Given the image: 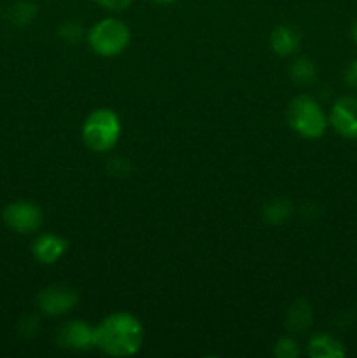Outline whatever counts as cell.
<instances>
[{
  "label": "cell",
  "instance_id": "cell-18",
  "mask_svg": "<svg viewBox=\"0 0 357 358\" xmlns=\"http://www.w3.org/2000/svg\"><path fill=\"white\" fill-rule=\"evenodd\" d=\"M38 325H41V322H38L37 315H24L18 324V334L21 338H34L38 331Z\"/></svg>",
  "mask_w": 357,
  "mask_h": 358
},
{
  "label": "cell",
  "instance_id": "cell-12",
  "mask_svg": "<svg viewBox=\"0 0 357 358\" xmlns=\"http://www.w3.org/2000/svg\"><path fill=\"white\" fill-rule=\"evenodd\" d=\"M314 320V313H312L310 306L304 301H296L293 306L287 310L286 315V325L289 331L293 332H303L307 331Z\"/></svg>",
  "mask_w": 357,
  "mask_h": 358
},
{
  "label": "cell",
  "instance_id": "cell-6",
  "mask_svg": "<svg viewBox=\"0 0 357 358\" xmlns=\"http://www.w3.org/2000/svg\"><path fill=\"white\" fill-rule=\"evenodd\" d=\"M4 222L9 229L28 234L42 226V210L31 201H14L4 208Z\"/></svg>",
  "mask_w": 357,
  "mask_h": 358
},
{
  "label": "cell",
  "instance_id": "cell-21",
  "mask_svg": "<svg viewBox=\"0 0 357 358\" xmlns=\"http://www.w3.org/2000/svg\"><path fill=\"white\" fill-rule=\"evenodd\" d=\"M352 41H354V44L357 45V21L352 24Z\"/></svg>",
  "mask_w": 357,
  "mask_h": 358
},
{
  "label": "cell",
  "instance_id": "cell-16",
  "mask_svg": "<svg viewBox=\"0 0 357 358\" xmlns=\"http://www.w3.org/2000/svg\"><path fill=\"white\" fill-rule=\"evenodd\" d=\"M83 24H80L79 21L74 20L63 21L58 28L59 38H62L63 42H66V44H77V42L83 38Z\"/></svg>",
  "mask_w": 357,
  "mask_h": 358
},
{
  "label": "cell",
  "instance_id": "cell-17",
  "mask_svg": "<svg viewBox=\"0 0 357 358\" xmlns=\"http://www.w3.org/2000/svg\"><path fill=\"white\" fill-rule=\"evenodd\" d=\"M273 353L279 358H296L300 355V348H298V343L294 341V339L280 338L279 341L275 343Z\"/></svg>",
  "mask_w": 357,
  "mask_h": 358
},
{
  "label": "cell",
  "instance_id": "cell-19",
  "mask_svg": "<svg viewBox=\"0 0 357 358\" xmlns=\"http://www.w3.org/2000/svg\"><path fill=\"white\" fill-rule=\"evenodd\" d=\"M100 7L111 10V13H121V10L128 9L132 0H94Z\"/></svg>",
  "mask_w": 357,
  "mask_h": 358
},
{
  "label": "cell",
  "instance_id": "cell-8",
  "mask_svg": "<svg viewBox=\"0 0 357 358\" xmlns=\"http://www.w3.org/2000/svg\"><path fill=\"white\" fill-rule=\"evenodd\" d=\"M56 343L72 352H88L94 348V327L80 320H70L58 329Z\"/></svg>",
  "mask_w": 357,
  "mask_h": 358
},
{
  "label": "cell",
  "instance_id": "cell-11",
  "mask_svg": "<svg viewBox=\"0 0 357 358\" xmlns=\"http://www.w3.org/2000/svg\"><path fill=\"white\" fill-rule=\"evenodd\" d=\"M308 355L312 358H342L345 357V348L332 336L317 334L308 341Z\"/></svg>",
  "mask_w": 357,
  "mask_h": 358
},
{
  "label": "cell",
  "instance_id": "cell-13",
  "mask_svg": "<svg viewBox=\"0 0 357 358\" xmlns=\"http://www.w3.org/2000/svg\"><path fill=\"white\" fill-rule=\"evenodd\" d=\"M289 76L300 86H308V84H312L317 79V66H315V63L312 59L303 56V58L294 59L289 69Z\"/></svg>",
  "mask_w": 357,
  "mask_h": 358
},
{
  "label": "cell",
  "instance_id": "cell-1",
  "mask_svg": "<svg viewBox=\"0 0 357 358\" xmlns=\"http://www.w3.org/2000/svg\"><path fill=\"white\" fill-rule=\"evenodd\" d=\"M144 343V327L136 317L118 311L94 327V348L108 357H132Z\"/></svg>",
  "mask_w": 357,
  "mask_h": 358
},
{
  "label": "cell",
  "instance_id": "cell-5",
  "mask_svg": "<svg viewBox=\"0 0 357 358\" xmlns=\"http://www.w3.org/2000/svg\"><path fill=\"white\" fill-rule=\"evenodd\" d=\"M77 303H79V296L76 290L69 285H62V283L46 287L37 297V306L41 313L49 315V317H59V315L69 313L77 306Z\"/></svg>",
  "mask_w": 357,
  "mask_h": 358
},
{
  "label": "cell",
  "instance_id": "cell-9",
  "mask_svg": "<svg viewBox=\"0 0 357 358\" xmlns=\"http://www.w3.org/2000/svg\"><path fill=\"white\" fill-rule=\"evenodd\" d=\"M66 248H69V243H66L65 238L52 233L41 234V236L34 241V245H31L34 257L37 259L41 264H55L58 259L63 257Z\"/></svg>",
  "mask_w": 357,
  "mask_h": 358
},
{
  "label": "cell",
  "instance_id": "cell-15",
  "mask_svg": "<svg viewBox=\"0 0 357 358\" xmlns=\"http://www.w3.org/2000/svg\"><path fill=\"white\" fill-rule=\"evenodd\" d=\"M290 212H293V205H290V201H287V199H273L272 203H268V205L265 206V210H262V217H265V222L268 224H282L286 222L287 217L290 215Z\"/></svg>",
  "mask_w": 357,
  "mask_h": 358
},
{
  "label": "cell",
  "instance_id": "cell-10",
  "mask_svg": "<svg viewBox=\"0 0 357 358\" xmlns=\"http://www.w3.org/2000/svg\"><path fill=\"white\" fill-rule=\"evenodd\" d=\"M272 49L280 56H290L300 49L301 45V34L294 27L280 24L272 31L270 37Z\"/></svg>",
  "mask_w": 357,
  "mask_h": 358
},
{
  "label": "cell",
  "instance_id": "cell-20",
  "mask_svg": "<svg viewBox=\"0 0 357 358\" xmlns=\"http://www.w3.org/2000/svg\"><path fill=\"white\" fill-rule=\"evenodd\" d=\"M345 84L350 90H357V59L350 62L345 69Z\"/></svg>",
  "mask_w": 357,
  "mask_h": 358
},
{
  "label": "cell",
  "instance_id": "cell-22",
  "mask_svg": "<svg viewBox=\"0 0 357 358\" xmlns=\"http://www.w3.org/2000/svg\"><path fill=\"white\" fill-rule=\"evenodd\" d=\"M154 2H160V3H172V2H175V0H154Z\"/></svg>",
  "mask_w": 357,
  "mask_h": 358
},
{
  "label": "cell",
  "instance_id": "cell-7",
  "mask_svg": "<svg viewBox=\"0 0 357 358\" xmlns=\"http://www.w3.org/2000/svg\"><path fill=\"white\" fill-rule=\"evenodd\" d=\"M329 124L343 138L357 140V98L343 96L335 101L329 112Z\"/></svg>",
  "mask_w": 357,
  "mask_h": 358
},
{
  "label": "cell",
  "instance_id": "cell-3",
  "mask_svg": "<svg viewBox=\"0 0 357 358\" xmlns=\"http://www.w3.org/2000/svg\"><path fill=\"white\" fill-rule=\"evenodd\" d=\"M289 126L304 138H321L329 124L321 105L310 96H296L287 108Z\"/></svg>",
  "mask_w": 357,
  "mask_h": 358
},
{
  "label": "cell",
  "instance_id": "cell-4",
  "mask_svg": "<svg viewBox=\"0 0 357 358\" xmlns=\"http://www.w3.org/2000/svg\"><path fill=\"white\" fill-rule=\"evenodd\" d=\"M130 28L115 17H105L98 21L88 34L91 49L100 56H118L128 48Z\"/></svg>",
  "mask_w": 357,
  "mask_h": 358
},
{
  "label": "cell",
  "instance_id": "cell-14",
  "mask_svg": "<svg viewBox=\"0 0 357 358\" xmlns=\"http://www.w3.org/2000/svg\"><path fill=\"white\" fill-rule=\"evenodd\" d=\"M37 6L31 0H18L10 6L9 20L16 27H28L37 17Z\"/></svg>",
  "mask_w": 357,
  "mask_h": 358
},
{
  "label": "cell",
  "instance_id": "cell-2",
  "mask_svg": "<svg viewBox=\"0 0 357 358\" xmlns=\"http://www.w3.org/2000/svg\"><path fill=\"white\" fill-rule=\"evenodd\" d=\"M83 142L93 152H107L118 143L121 135V121L108 108L91 112L83 124Z\"/></svg>",
  "mask_w": 357,
  "mask_h": 358
}]
</instances>
